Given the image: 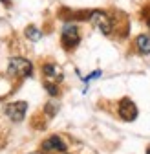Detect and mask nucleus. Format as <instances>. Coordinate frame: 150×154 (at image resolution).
Returning <instances> with one entry per match:
<instances>
[{
	"mask_svg": "<svg viewBox=\"0 0 150 154\" xmlns=\"http://www.w3.org/2000/svg\"><path fill=\"white\" fill-rule=\"evenodd\" d=\"M8 72H9L11 75H16V77H28V75H31V72H33V64H31L28 59L15 57V59H11L9 64H8Z\"/></svg>",
	"mask_w": 150,
	"mask_h": 154,
	"instance_id": "obj_1",
	"label": "nucleus"
},
{
	"mask_svg": "<svg viewBox=\"0 0 150 154\" xmlns=\"http://www.w3.org/2000/svg\"><path fill=\"white\" fill-rule=\"evenodd\" d=\"M90 22L93 28H97L101 33L108 35L112 31V22H110V17L104 13V11H93L90 15Z\"/></svg>",
	"mask_w": 150,
	"mask_h": 154,
	"instance_id": "obj_2",
	"label": "nucleus"
},
{
	"mask_svg": "<svg viewBox=\"0 0 150 154\" xmlns=\"http://www.w3.org/2000/svg\"><path fill=\"white\" fill-rule=\"evenodd\" d=\"M79 42H81V33H79L77 26H73V24L64 26V29H62V44H64V48L73 50Z\"/></svg>",
	"mask_w": 150,
	"mask_h": 154,
	"instance_id": "obj_3",
	"label": "nucleus"
},
{
	"mask_svg": "<svg viewBox=\"0 0 150 154\" xmlns=\"http://www.w3.org/2000/svg\"><path fill=\"white\" fill-rule=\"evenodd\" d=\"M40 149L46 154H64L66 152V145H64V141L59 136H51L46 141H42V147Z\"/></svg>",
	"mask_w": 150,
	"mask_h": 154,
	"instance_id": "obj_4",
	"label": "nucleus"
},
{
	"mask_svg": "<svg viewBox=\"0 0 150 154\" xmlns=\"http://www.w3.org/2000/svg\"><path fill=\"white\" fill-rule=\"evenodd\" d=\"M26 110H28V103L24 101H16V103H11L4 108V112L8 114V118L11 121H20L24 116H26Z\"/></svg>",
	"mask_w": 150,
	"mask_h": 154,
	"instance_id": "obj_5",
	"label": "nucleus"
},
{
	"mask_svg": "<svg viewBox=\"0 0 150 154\" xmlns=\"http://www.w3.org/2000/svg\"><path fill=\"white\" fill-rule=\"evenodd\" d=\"M119 116L124 121H134L137 118V106L130 99H121L119 103Z\"/></svg>",
	"mask_w": 150,
	"mask_h": 154,
	"instance_id": "obj_6",
	"label": "nucleus"
},
{
	"mask_svg": "<svg viewBox=\"0 0 150 154\" xmlns=\"http://www.w3.org/2000/svg\"><path fill=\"white\" fill-rule=\"evenodd\" d=\"M42 72H44L48 81H53V83H61L62 81V70L57 64H46L42 68Z\"/></svg>",
	"mask_w": 150,
	"mask_h": 154,
	"instance_id": "obj_7",
	"label": "nucleus"
},
{
	"mask_svg": "<svg viewBox=\"0 0 150 154\" xmlns=\"http://www.w3.org/2000/svg\"><path fill=\"white\" fill-rule=\"evenodd\" d=\"M136 46H137L139 53L148 55V53H150V37H148V35H139V37L136 38Z\"/></svg>",
	"mask_w": 150,
	"mask_h": 154,
	"instance_id": "obj_8",
	"label": "nucleus"
},
{
	"mask_svg": "<svg viewBox=\"0 0 150 154\" xmlns=\"http://www.w3.org/2000/svg\"><path fill=\"white\" fill-rule=\"evenodd\" d=\"M26 37L29 38V41H39V38L42 37L40 29L39 28H35V26H28L26 28Z\"/></svg>",
	"mask_w": 150,
	"mask_h": 154,
	"instance_id": "obj_9",
	"label": "nucleus"
},
{
	"mask_svg": "<svg viewBox=\"0 0 150 154\" xmlns=\"http://www.w3.org/2000/svg\"><path fill=\"white\" fill-rule=\"evenodd\" d=\"M46 88H48V92H50L51 95H57V94H59V90H57V86H55L53 83H46Z\"/></svg>",
	"mask_w": 150,
	"mask_h": 154,
	"instance_id": "obj_10",
	"label": "nucleus"
},
{
	"mask_svg": "<svg viewBox=\"0 0 150 154\" xmlns=\"http://www.w3.org/2000/svg\"><path fill=\"white\" fill-rule=\"evenodd\" d=\"M57 110H59V106H57V105H53V103H48V106H46V112H48V114H51V116H53V114L57 112Z\"/></svg>",
	"mask_w": 150,
	"mask_h": 154,
	"instance_id": "obj_11",
	"label": "nucleus"
},
{
	"mask_svg": "<svg viewBox=\"0 0 150 154\" xmlns=\"http://www.w3.org/2000/svg\"><path fill=\"white\" fill-rule=\"evenodd\" d=\"M97 77H101V70H97V72H93V73H90V75L86 77V81H92V79H97Z\"/></svg>",
	"mask_w": 150,
	"mask_h": 154,
	"instance_id": "obj_12",
	"label": "nucleus"
},
{
	"mask_svg": "<svg viewBox=\"0 0 150 154\" xmlns=\"http://www.w3.org/2000/svg\"><path fill=\"white\" fill-rule=\"evenodd\" d=\"M146 154H150V147H148V150H146Z\"/></svg>",
	"mask_w": 150,
	"mask_h": 154,
	"instance_id": "obj_13",
	"label": "nucleus"
},
{
	"mask_svg": "<svg viewBox=\"0 0 150 154\" xmlns=\"http://www.w3.org/2000/svg\"><path fill=\"white\" fill-rule=\"evenodd\" d=\"M148 26H150V18H148Z\"/></svg>",
	"mask_w": 150,
	"mask_h": 154,
	"instance_id": "obj_14",
	"label": "nucleus"
}]
</instances>
